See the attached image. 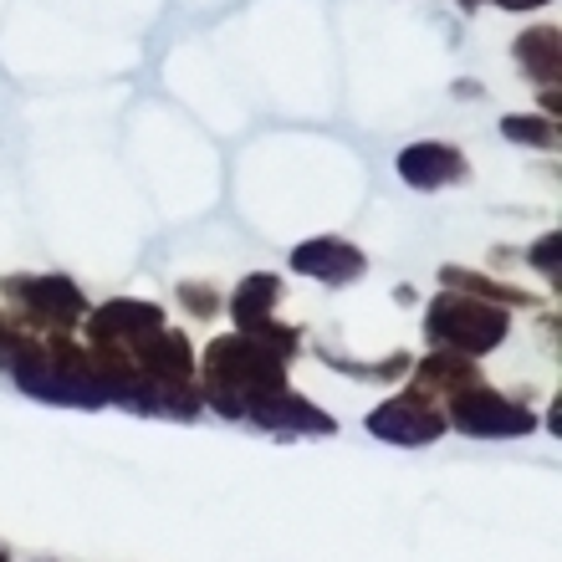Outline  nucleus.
<instances>
[{
    "label": "nucleus",
    "mask_w": 562,
    "mask_h": 562,
    "mask_svg": "<svg viewBox=\"0 0 562 562\" xmlns=\"http://www.w3.org/2000/svg\"><path fill=\"white\" fill-rule=\"evenodd\" d=\"M194 384H200L205 409L246 425L271 394L286 389V358H277L246 333H225L205 348V363L194 369Z\"/></svg>",
    "instance_id": "1"
},
{
    "label": "nucleus",
    "mask_w": 562,
    "mask_h": 562,
    "mask_svg": "<svg viewBox=\"0 0 562 562\" xmlns=\"http://www.w3.org/2000/svg\"><path fill=\"white\" fill-rule=\"evenodd\" d=\"M506 333H512V307H496L481 296L440 292L425 307V338L435 348H450V353L486 358L506 342Z\"/></svg>",
    "instance_id": "2"
},
{
    "label": "nucleus",
    "mask_w": 562,
    "mask_h": 562,
    "mask_svg": "<svg viewBox=\"0 0 562 562\" xmlns=\"http://www.w3.org/2000/svg\"><path fill=\"white\" fill-rule=\"evenodd\" d=\"M0 296L31 333H77L92 312L88 292L72 277H0Z\"/></svg>",
    "instance_id": "3"
},
{
    "label": "nucleus",
    "mask_w": 562,
    "mask_h": 562,
    "mask_svg": "<svg viewBox=\"0 0 562 562\" xmlns=\"http://www.w3.org/2000/svg\"><path fill=\"white\" fill-rule=\"evenodd\" d=\"M445 419L450 429L471 435V440H521L537 429V415L521 400H506L481 379V384H465L456 394H445Z\"/></svg>",
    "instance_id": "4"
},
{
    "label": "nucleus",
    "mask_w": 562,
    "mask_h": 562,
    "mask_svg": "<svg viewBox=\"0 0 562 562\" xmlns=\"http://www.w3.org/2000/svg\"><path fill=\"white\" fill-rule=\"evenodd\" d=\"M369 435L384 445H400V450H419V445H440L450 435V419H445V404L435 394H425L419 384H409L394 400L373 404L369 409Z\"/></svg>",
    "instance_id": "5"
},
{
    "label": "nucleus",
    "mask_w": 562,
    "mask_h": 562,
    "mask_svg": "<svg viewBox=\"0 0 562 562\" xmlns=\"http://www.w3.org/2000/svg\"><path fill=\"white\" fill-rule=\"evenodd\" d=\"M277 302H281V277L277 271H251V277L231 292L225 307H231L236 333H246V338H256L261 348H271L277 358L292 363V353L302 348V333L286 327V323H277Z\"/></svg>",
    "instance_id": "6"
},
{
    "label": "nucleus",
    "mask_w": 562,
    "mask_h": 562,
    "mask_svg": "<svg viewBox=\"0 0 562 562\" xmlns=\"http://www.w3.org/2000/svg\"><path fill=\"white\" fill-rule=\"evenodd\" d=\"M88 348L98 353H113V358H128L138 353L154 333H164V307L159 302H138V296H113L103 307L88 312Z\"/></svg>",
    "instance_id": "7"
},
{
    "label": "nucleus",
    "mask_w": 562,
    "mask_h": 562,
    "mask_svg": "<svg viewBox=\"0 0 562 562\" xmlns=\"http://www.w3.org/2000/svg\"><path fill=\"white\" fill-rule=\"evenodd\" d=\"M292 271L307 281H323V286H348V281L369 277V256L342 236H312L292 251Z\"/></svg>",
    "instance_id": "8"
},
{
    "label": "nucleus",
    "mask_w": 562,
    "mask_h": 562,
    "mask_svg": "<svg viewBox=\"0 0 562 562\" xmlns=\"http://www.w3.org/2000/svg\"><path fill=\"white\" fill-rule=\"evenodd\" d=\"M394 169H400V179L409 184V190H419V194H429V190H450V184H460V179L471 175L465 154H460L456 144H440V138H425V144L400 148Z\"/></svg>",
    "instance_id": "9"
},
{
    "label": "nucleus",
    "mask_w": 562,
    "mask_h": 562,
    "mask_svg": "<svg viewBox=\"0 0 562 562\" xmlns=\"http://www.w3.org/2000/svg\"><path fill=\"white\" fill-rule=\"evenodd\" d=\"M246 425L267 429V435H281V440H296V435H338V419L323 415L317 404L302 400V394H292V389L271 394V400L261 404Z\"/></svg>",
    "instance_id": "10"
},
{
    "label": "nucleus",
    "mask_w": 562,
    "mask_h": 562,
    "mask_svg": "<svg viewBox=\"0 0 562 562\" xmlns=\"http://www.w3.org/2000/svg\"><path fill=\"white\" fill-rule=\"evenodd\" d=\"M512 57H517V67L527 72V82L552 88L562 77V31L558 26H527L517 42H512Z\"/></svg>",
    "instance_id": "11"
},
{
    "label": "nucleus",
    "mask_w": 562,
    "mask_h": 562,
    "mask_svg": "<svg viewBox=\"0 0 562 562\" xmlns=\"http://www.w3.org/2000/svg\"><path fill=\"white\" fill-rule=\"evenodd\" d=\"M409 373H415V384L425 389V394H435V400H445V394H456V389H465V384H481V363L465 353H450V348H429L419 363H409Z\"/></svg>",
    "instance_id": "12"
},
{
    "label": "nucleus",
    "mask_w": 562,
    "mask_h": 562,
    "mask_svg": "<svg viewBox=\"0 0 562 562\" xmlns=\"http://www.w3.org/2000/svg\"><path fill=\"white\" fill-rule=\"evenodd\" d=\"M445 292H465V296H481V302H496V307H532V296L517 292V286H502L491 281L486 271H471V267H440Z\"/></svg>",
    "instance_id": "13"
},
{
    "label": "nucleus",
    "mask_w": 562,
    "mask_h": 562,
    "mask_svg": "<svg viewBox=\"0 0 562 562\" xmlns=\"http://www.w3.org/2000/svg\"><path fill=\"white\" fill-rule=\"evenodd\" d=\"M502 138L552 154V148H558V123L542 119V113H506V119H502Z\"/></svg>",
    "instance_id": "14"
},
{
    "label": "nucleus",
    "mask_w": 562,
    "mask_h": 562,
    "mask_svg": "<svg viewBox=\"0 0 562 562\" xmlns=\"http://www.w3.org/2000/svg\"><path fill=\"white\" fill-rule=\"evenodd\" d=\"M527 267H532L537 277H548V286H558V281H562V236H558V231H548V236L532 240Z\"/></svg>",
    "instance_id": "15"
},
{
    "label": "nucleus",
    "mask_w": 562,
    "mask_h": 562,
    "mask_svg": "<svg viewBox=\"0 0 562 562\" xmlns=\"http://www.w3.org/2000/svg\"><path fill=\"white\" fill-rule=\"evenodd\" d=\"M179 302L194 312V317H210V312H221V296L200 286V281H179Z\"/></svg>",
    "instance_id": "16"
},
{
    "label": "nucleus",
    "mask_w": 562,
    "mask_h": 562,
    "mask_svg": "<svg viewBox=\"0 0 562 562\" xmlns=\"http://www.w3.org/2000/svg\"><path fill=\"white\" fill-rule=\"evenodd\" d=\"M465 11H475L481 0H460ZM491 5H502V11H537V5H552V0H491Z\"/></svg>",
    "instance_id": "17"
},
{
    "label": "nucleus",
    "mask_w": 562,
    "mask_h": 562,
    "mask_svg": "<svg viewBox=\"0 0 562 562\" xmlns=\"http://www.w3.org/2000/svg\"><path fill=\"white\" fill-rule=\"evenodd\" d=\"M542 113H548L552 123L562 119V92H558V82H552V88H542Z\"/></svg>",
    "instance_id": "18"
},
{
    "label": "nucleus",
    "mask_w": 562,
    "mask_h": 562,
    "mask_svg": "<svg viewBox=\"0 0 562 562\" xmlns=\"http://www.w3.org/2000/svg\"><path fill=\"white\" fill-rule=\"evenodd\" d=\"M0 562H11V552H5V548H0Z\"/></svg>",
    "instance_id": "19"
}]
</instances>
